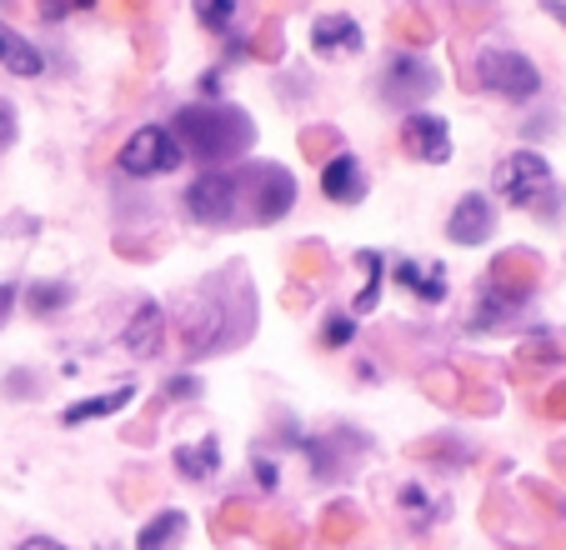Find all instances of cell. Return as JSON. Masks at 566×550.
Returning <instances> with one entry per match:
<instances>
[{
    "mask_svg": "<svg viewBox=\"0 0 566 550\" xmlns=\"http://www.w3.org/2000/svg\"><path fill=\"white\" fill-rule=\"evenodd\" d=\"M166 130L176 136V146H181V150L201 156V160H206V170H216L221 160L247 156L251 140H256V126H251V120L241 116L235 106H226V101L176 110V120H171Z\"/></svg>",
    "mask_w": 566,
    "mask_h": 550,
    "instance_id": "6da1fadb",
    "label": "cell"
},
{
    "mask_svg": "<svg viewBox=\"0 0 566 550\" xmlns=\"http://www.w3.org/2000/svg\"><path fill=\"white\" fill-rule=\"evenodd\" d=\"M235 306H251V286L241 290L235 300H221V296L191 300L186 316H181V356L186 360L216 356V350H226L241 330H251V316H235Z\"/></svg>",
    "mask_w": 566,
    "mask_h": 550,
    "instance_id": "7a4b0ae2",
    "label": "cell"
},
{
    "mask_svg": "<svg viewBox=\"0 0 566 550\" xmlns=\"http://www.w3.org/2000/svg\"><path fill=\"white\" fill-rule=\"evenodd\" d=\"M492 186H496V195H502L506 205H516V211L556 215V205H562V191H556V180H552V166H546L536 150H512V156L496 166Z\"/></svg>",
    "mask_w": 566,
    "mask_h": 550,
    "instance_id": "3957f363",
    "label": "cell"
},
{
    "mask_svg": "<svg viewBox=\"0 0 566 550\" xmlns=\"http://www.w3.org/2000/svg\"><path fill=\"white\" fill-rule=\"evenodd\" d=\"M235 186H241L247 215L261 225L281 221V215L296 205V176H291L286 166H276V160H251V166L235 176Z\"/></svg>",
    "mask_w": 566,
    "mask_h": 550,
    "instance_id": "277c9868",
    "label": "cell"
},
{
    "mask_svg": "<svg viewBox=\"0 0 566 550\" xmlns=\"http://www.w3.org/2000/svg\"><path fill=\"white\" fill-rule=\"evenodd\" d=\"M186 211H191V221L226 231V225L241 215V186H235V176H226V170H201V176L191 180V191H186Z\"/></svg>",
    "mask_w": 566,
    "mask_h": 550,
    "instance_id": "5b68a950",
    "label": "cell"
},
{
    "mask_svg": "<svg viewBox=\"0 0 566 550\" xmlns=\"http://www.w3.org/2000/svg\"><path fill=\"white\" fill-rule=\"evenodd\" d=\"M476 81L486 85V91H496V96H506V101H532L536 91H542V71L516 51H481Z\"/></svg>",
    "mask_w": 566,
    "mask_h": 550,
    "instance_id": "8992f818",
    "label": "cell"
},
{
    "mask_svg": "<svg viewBox=\"0 0 566 550\" xmlns=\"http://www.w3.org/2000/svg\"><path fill=\"white\" fill-rule=\"evenodd\" d=\"M301 451H306L311 476H316V480H342L346 470H352L356 455L371 451V441H366L361 431H352V425H332L326 435H306V441H301Z\"/></svg>",
    "mask_w": 566,
    "mask_h": 550,
    "instance_id": "52a82bcc",
    "label": "cell"
},
{
    "mask_svg": "<svg viewBox=\"0 0 566 550\" xmlns=\"http://www.w3.org/2000/svg\"><path fill=\"white\" fill-rule=\"evenodd\" d=\"M186 160V150L176 146V136L166 126H140L136 136L120 146V170L126 176H166V170H176Z\"/></svg>",
    "mask_w": 566,
    "mask_h": 550,
    "instance_id": "ba28073f",
    "label": "cell"
},
{
    "mask_svg": "<svg viewBox=\"0 0 566 550\" xmlns=\"http://www.w3.org/2000/svg\"><path fill=\"white\" fill-rule=\"evenodd\" d=\"M437 85H441V75L431 61H421V55H396L381 75V101H391V106H421Z\"/></svg>",
    "mask_w": 566,
    "mask_h": 550,
    "instance_id": "9c48e42d",
    "label": "cell"
},
{
    "mask_svg": "<svg viewBox=\"0 0 566 550\" xmlns=\"http://www.w3.org/2000/svg\"><path fill=\"white\" fill-rule=\"evenodd\" d=\"M536 281H542V255H536V251H502L492 261V271H486V281H481V286L522 306V300L536 290Z\"/></svg>",
    "mask_w": 566,
    "mask_h": 550,
    "instance_id": "30bf717a",
    "label": "cell"
},
{
    "mask_svg": "<svg viewBox=\"0 0 566 550\" xmlns=\"http://www.w3.org/2000/svg\"><path fill=\"white\" fill-rule=\"evenodd\" d=\"M492 231H496V205L486 201L481 191L461 195V201L451 205V215H447V235H451L457 245H486V241H492Z\"/></svg>",
    "mask_w": 566,
    "mask_h": 550,
    "instance_id": "8fae6325",
    "label": "cell"
},
{
    "mask_svg": "<svg viewBox=\"0 0 566 550\" xmlns=\"http://www.w3.org/2000/svg\"><path fill=\"white\" fill-rule=\"evenodd\" d=\"M401 150L417 160H427V166H447L451 160V130L441 116H407V126H401Z\"/></svg>",
    "mask_w": 566,
    "mask_h": 550,
    "instance_id": "7c38bea8",
    "label": "cell"
},
{
    "mask_svg": "<svg viewBox=\"0 0 566 550\" xmlns=\"http://www.w3.org/2000/svg\"><path fill=\"white\" fill-rule=\"evenodd\" d=\"M321 195H326V201H336V205L366 201V170H361V160L336 150V156L321 166Z\"/></svg>",
    "mask_w": 566,
    "mask_h": 550,
    "instance_id": "4fadbf2b",
    "label": "cell"
},
{
    "mask_svg": "<svg viewBox=\"0 0 566 550\" xmlns=\"http://www.w3.org/2000/svg\"><path fill=\"white\" fill-rule=\"evenodd\" d=\"M120 346H126L136 360H150L160 346H166V310H160L156 300H140L136 316L126 320V336H120Z\"/></svg>",
    "mask_w": 566,
    "mask_h": 550,
    "instance_id": "5bb4252c",
    "label": "cell"
},
{
    "mask_svg": "<svg viewBox=\"0 0 566 550\" xmlns=\"http://www.w3.org/2000/svg\"><path fill=\"white\" fill-rule=\"evenodd\" d=\"M311 51L316 55H356L361 51V25L352 21V15H321L316 25H311Z\"/></svg>",
    "mask_w": 566,
    "mask_h": 550,
    "instance_id": "9a60e30c",
    "label": "cell"
},
{
    "mask_svg": "<svg viewBox=\"0 0 566 550\" xmlns=\"http://www.w3.org/2000/svg\"><path fill=\"white\" fill-rule=\"evenodd\" d=\"M396 286L411 290V296L427 300V306H437V300H447V265L401 261V265H396Z\"/></svg>",
    "mask_w": 566,
    "mask_h": 550,
    "instance_id": "2e32d148",
    "label": "cell"
},
{
    "mask_svg": "<svg viewBox=\"0 0 566 550\" xmlns=\"http://www.w3.org/2000/svg\"><path fill=\"white\" fill-rule=\"evenodd\" d=\"M136 401V385H116V391H106V395H86V401H75V405H65L61 411V425H86V421H101V415H116V411H126V405Z\"/></svg>",
    "mask_w": 566,
    "mask_h": 550,
    "instance_id": "e0dca14e",
    "label": "cell"
},
{
    "mask_svg": "<svg viewBox=\"0 0 566 550\" xmlns=\"http://www.w3.org/2000/svg\"><path fill=\"white\" fill-rule=\"evenodd\" d=\"M171 466L181 470L186 480H211L216 470H221V445L206 435V441H186L171 451Z\"/></svg>",
    "mask_w": 566,
    "mask_h": 550,
    "instance_id": "ac0fdd59",
    "label": "cell"
},
{
    "mask_svg": "<svg viewBox=\"0 0 566 550\" xmlns=\"http://www.w3.org/2000/svg\"><path fill=\"white\" fill-rule=\"evenodd\" d=\"M186 536V510H156V516L140 526L136 550H176Z\"/></svg>",
    "mask_w": 566,
    "mask_h": 550,
    "instance_id": "d6986e66",
    "label": "cell"
},
{
    "mask_svg": "<svg viewBox=\"0 0 566 550\" xmlns=\"http://www.w3.org/2000/svg\"><path fill=\"white\" fill-rule=\"evenodd\" d=\"M0 65H6V71H11V75H25V81L45 71L41 51H35V45L25 41V35H15L11 25H0Z\"/></svg>",
    "mask_w": 566,
    "mask_h": 550,
    "instance_id": "ffe728a7",
    "label": "cell"
},
{
    "mask_svg": "<svg viewBox=\"0 0 566 550\" xmlns=\"http://www.w3.org/2000/svg\"><path fill=\"white\" fill-rule=\"evenodd\" d=\"M396 500H401V516H407V526H411V530H431L441 516H451L447 500L427 496L421 486H401V490H396Z\"/></svg>",
    "mask_w": 566,
    "mask_h": 550,
    "instance_id": "44dd1931",
    "label": "cell"
},
{
    "mask_svg": "<svg viewBox=\"0 0 566 550\" xmlns=\"http://www.w3.org/2000/svg\"><path fill=\"white\" fill-rule=\"evenodd\" d=\"M356 530H361V510L352 500H336V506L321 510V540L326 546H352Z\"/></svg>",
    "mask_w": 566,
    "mask_h": 550,
    "instance_id": "7402d4cb",
    "label": "cell"
},
{
    "mask_svg": "<svg viewBox=\"0 0 566 550\" xmlns=\"http://www.w3.org/2000/svg\"><path fill=\"white\" fill-rule=\"evenodd\" d=\"M356 265H361L366 286L356 290L352 310H356V316H366V310H376V306H381V275H386V261H381V251H361V255H356Z\"/></svg>",
    "mask_w": 566,
    "mask_h": 550,
    "instance_id": "603a6c76",
    "label": "cell"
},
{
    "mask_svg": "<svg viewBox=\"0 0 566 550\" xmlns=\"http://www.w3.org/2000/svg\"><path fill=\"white\" fill-rule=\"evenodd\" d=\"M512 316H516V300H506V296H496V290L476 286V310L467 316V326L471 330H496L502 320H512Z\"/></svg>",
    "mask_w": 566,
    "mask_h": 550,
    "instance_id": "cb8c5ba5",
    "label": "cell"
},
{
    "mask_svg": "<svg viewBox=\"0 0 566 550\" xmlns=\"http://www.w3.org/2000/svg\"><path fill=\"white\" fill-rule=\"evenodd\" d=\"M421 391H427L437 405H451V411H457V405H461V391H467V385H461V371H457V366H431V371H421Z\"/></svg>",
    "mask_w": 566,
    "mask_h": 550,
    "instance_id": "d4e9b609",
    "label": "cell"
},
{
    "mask_svg": "<svg viewBox=\"0 0 566 550\" xmlns=\"http://www.w3.org/2000/svg\"><path fill=\"white\" fill-rule=\"evenodd\" d=\"M326 265H332V255H326V245H321V241H301L296 251H291V275H296V286L321 281V275H326Z\"/></svg>",
    "mask_w": 566,
    "mask_h": 550,
    "instance_id": "484cf974",
    "label": "cell"
},
{
    "mask_svg": "<svg viewBox=\"0 0 566 550\" xmlns=\"http://www.w3.org/2000/svg\"><path fill=\"white\" fill-rule=\"evenodd\" d=\"M391 35L396 41H411V45H431L437 41V25H431V15L421 11V6H407V11L391 15Z\"/></svg>",
    "mask_w": 566,
    "mask_h": 550,
    "instance_id": "4316f807",
    "label": "cell"
},
{
    "mask_svg": "<svg viewBox=\"0 0 566 550\" xmlns=\"http://www.w3.org/2000/svg\"><path fill=\"white\" fill-rule=\"evenodd\" d=\"M75 300V290L65 286V281H35L31 290H25V306H31V316H55V310H65Z\"/></svg>",
    "mask_w": 566,
    "mask_h": 550,
    "instance_id": "83f0119b",
    "label": "cell"
},
{
    "mask_svg": "<svg viewBox=\"0 0 566 550\" xmlns=\"http://www.w3.org/2000/svg\"><path fill=\"white\" fill-rule=\"evenodd\" d=\"M247 530H256V506L231 496L221 506V516H216V536H247Z\"/></svg>",
    "mask_w": 566,
    "mask_h": 550,
    "instance_id": "f1b7e54d",
    "label": "cell"
},
{
    "mask_svg": "<svg viewBox=\"0 0 566 550\" xmlns=\"http://www.w3.org/2000/svg\"><path fill=\"white\" fill-rule=\"evenodd\" d=\"M336 146H342V130H332V126L301 130V150H306V160H316V166H326V160L336 156Z\"/></svg>",
    "mask_w": 566,
    "mask_h": 550,
    "instance_id": "f546056e",
    "label": "cell"
},
{
    "mask_svg": "<svg viewBox=\"0 0 566 550\" xmlns=\"http://www.w3.org/2000/svg\"><path fill=\"white\" fill-rule=\"evenodd\" d=\"M235 6H241V0H196V21H201L206 31L226 35L235 21Z\"/></svg>",
    "mask_w": 566,
    "mask_h": 550,
    "instance_id": "4dcf8cb0",
    "label": "cell"
},
{
    "mask_svg": "<svg viewBox=\"0 0 566 550\" xmlns=\"http://www.w3.org/2000/svg\"><path fill=\"white\" fill-rule=\"evenodd\" d=\"M352 340H356V320L352 316L332 310V316L321 320V346H326V350H342V346H352Z\"/></svg>",
    "mask_w": 566,
    "mask_h": 550,
    "instance_id": "1f68e13d",
    "label": "cell"
},
{
    "mask_svg": "<svg viewBox=\"0 0 566 550\" xmlns=\"http://www.w3.org/2000/svg\"><path fill=\"white\" fill-rule=\"evenodd\" d=\"M461 441H451V435H431V441H417L411 445V461H461Z\"/></svg>",
    "mask_w": 566,
    "mask_h": 550,
    "instance_id": "d6a6232c",
    "label": "cell"
},
{
    "mask_svg": "<svg viewBox=\"0 0 566 550\" xmlns=\"http://www.w3.org/2000/svg\"><path fill=\"white\" fill-rule=\"evenodd\" d=\"M261 536H266L271 550H301V530L291 526V520H281V516H266V520H261Z\"/></svg>",
    "mask_w": 566,
    "mask_h": 550,
    "instance_id": "836d02e7",
    "label": "cell"
},
{
    "mask_svg": "<svg viewBox=\"0 0 566 550\" xmlns=\"http://www.w3.org/2000/svg\"><path fill=\"white\" fill-rule=\"evenodd\" d=\"M196 395H201V381H196V376H176V381L160 385L156 411H166V405H176V401H196Z\"/></svg>",
    "mask_w": 566,
    "mask_h": 550,
    "instance_id": "e575fe53",
    "label": "cell"
},
{
    "mask_svg": "<svg viewBox=\"0 0 566 550\" xmlns=\"http://www.w3.org/2000/svg\"><path fill=\"white\" fill-rule=\"evenodd\" d=\"M496 405H502V401H496L492 385H467L457 411H467V415H496Z\"/></svg>",
    "mask_w": 566,
    "mask_h": 550,
    "instance_id": "d590c367",
    "label": "cell"
},
{
    "mask_svg": "<svg viewBox=\"0 0 566 550\" xmlns=\"http://www.w3.org/2000/svg\"><path fill=\"white\" fill-rule=\"evenodd\" d=\"M6 395H11V401H31L35 395V371H11L6 376Z\"/></svg>",
    "mask_w": 566,
    "mask_h": 550,
    "instance_id": "8d00e7d4",
    "label": "cell"
},
{
    "mask_svg": "<svg viewBox=\"0 0 566 550\" xmlns=\"http://www.w3.org/2000/svg\"><path fill=\"white\" fill-rule=\"evenodd\" d=\"M6 146H15V106L0 96V150Z\"/></svg>",
    "mask_w": 566,
    "mask_h": 550,
    "instance_id": "74e56055",
    "label": "cell"
},
{
    "mask_svg": "<svg viewBox=\"0 0 566 550\" xmlns=\"http://www.w3.org/2000/svg\"><path fill=\"white\" fill-rule=\"evenodd\" d=\"M526 496H536L546 510H552V516H562V510H566V506H562V496H556V490H546L542 480H526Z\"/></svg>",
    "mask_w": 566,
    "mask_h": 550,
    "instance_id": "f35d334b",
    "label": "cell"
},
{
    "mask_svg": "<svg viewBox=\"0 0 566 550\" xmlns=\"http://www.w3.org/2000/svg\"><path fill=\"white\" fill-rule=\"evenodd\" d=\"M247 51H256V55H276V51H281V25H266V31L256 35V45H247Z\"/></svg>",
    "mask_w": 566,
    "mask_h": 550,
    "instance_id": "ab89813d",
    "label": "cell"
},
{
    "mask_svg": "<svg viewBox=\"0 0 566 550\" xmlns=\"http://www.w3.org/2000/svg\"><path fill=\"white\" fill-rule=\"evenodd\" d=\"M256 486H261V490H276V486H281V470H276V461H266V455H261V461H256Z\"/></svg>",
    "mask_w": 566,
    "mask_h": 550,
    "instance_id": "60d3db41",
    "label": "cell"
},
{
    "mask_svg": "<svg viewBox=\"0 0 566 550\" xmlns=\"http://www.w3.org/2000/svg\"><path fill=\"white\" fill-rule=\"evenodd\" d=\"M116 496L126 500V506H136V500H146V496H150V480H120Z\"/></svg>",
    "mask_w": 566,
    "mask_h": 550,
    "instance_id": "b9f144b4",
    "label": "cell"
},
{
    "mask_svg": "<svg viewBox=\"0 0 566 550\" xmlns=\"http://www.w3.org/2000/svg\"><path fill=\"white\" fill-rule=\"evenodd\" d=\"M522 360H556V346H552V340H526Z\"/></svg>",
    "mask_w": 566,
    "mask_h": 550,
    "instance_id": "7bdbcfd3",
    "label": "cell"
},
{
    "mask_svg": "<svg viewBox=\"0 0 566 550\" xmlns=\"http://www.w3.org/2000/svg\"><path fill=\"white\" fill-rule=\"evenodd\" d=\"M35 11H41L45 21H61V15L71 11V6H65V0H35Z\"/></svg>",
    "mask_w": 566,
    "mask_h": 550,
    "instance_id": "ee69618b",
    "label": "cell"
},
{
    "mask_svg": "<svg viewBox=\"0 0 566 550\" xmlns=\"http://www.w3.org/2000/svg\"><path fill=\"white\" fill-rule=\"evenodd\" d=\"M15 550H65L61 540H51V536H31V540H21Z\"/></svg>",
    "mask_w": 566,
    "mask_h": 550,
    "instance_id": "f6af8a7d",
    "label": "cell"
},
{
    "mask_svg": "<svg viewBox=\"0 0 566 550\" xmlns=\"http://www.w3.org/2000/svg\"><path fill=\"white\" fill-rule=\"evenodd\" d=\"M546 415H566V385H556V391L546 395Z\"/></svg>",
    "mask_w": 566,
    "mask_h": 550,
    "instance_id": "bcb514c9",
    "label": "cell"
},
{
    "mask_svg": "<svg viewBox=\"0 0 566 550\" xmlns=\"http://www.w3.org/2000/svg\"><path fill=\"white\" fill-rule=\"evenodd\" d=\"M286 306H291V310L306 306V286H291V290H286Z\"/></svg>",
    "mask_w": 566,
    "mask_h": 550,
    "instance_id": "7dc6e473",
    "label": "cell"
},
{
    "mask_svg": "<svg viewBox=\"0 0 566 550\" xmlns=\"http://www.w3.org/2000/svg\"><path fill=\"white\" fill-rule=\"evenodd\" d=\"M11 231H15V235H31V231H35V221H31V215H15Z\"/></svg>",
    "mask_w": 566,
    "mask_h": 550,
    "instance_id": "c3c4849f",
    "label": "cell"
},
{
    "mask_svg": "<svg viewBox=\"0 0 566 550\" xmlns=\"http://www.w3.org/2000/svg\"><path fill=\"white\" fill-rule=\"evenodd\" d=\"M130 441H136V445H150V425H130Z\"/></svg>",
    "mask_w": 566,
    "mask_h": 550,
    "instance_id": "681fc988",
    "label": "cell"
},
{
    "mask_svg": "<svg viewBox=\"0 0 566 550\" xmlns=\"http://www.w3.org/2000/svg\"><path fill=\"white\" fill-rule=\"evenodd\" d=\"M11 300H15V290H11V286H0V320H6V310H11Z\"/></svg>",
    "mask_w": 566,
    "mask_h": 550,
    "instance_id": "f907efd6",
    "label": "cell"
},
{
    "mask_svg": "<svg viewBox=\"0 0 566 550\" xmlns=\"http://www.w3.org/2000/svg\"><path fill=\"white\" fill-rule=\"evenodd\" d=\"M546 11H552V15H562V21H566V6H562V0H546Z\"/></svg>",
    "mask_w": 566,
    "mask_h": 550,
    "instance_id": "816d5d0a",
    "label": "cell"
},
{
    "mask_svg": "<svg viewBox=\"0 0 566 550\" xmlns=\"http://www.w3.org/2000/svg\"><path fill=\"white\" fill-rule=\"evenodd\" d=\"M65 6H71V11H81V6H96V0H65Z\"/></svg>",
    "mask_w": 566,
    "mask_h": 550,
    "instance_id": "f5cc1de1",
    "label": "cell"
}]
</instances>
